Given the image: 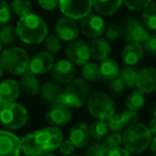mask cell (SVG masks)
<instances>
[{"mask_svg":"<svg viewBox=\"0 0 156 156\" xmlns=\"http://www.w3.org/2000/svg\"><path fill=\"white\" fill-rule=\"evenodd\" d=\"M64 134L58 127L49 126L37 129L20 139L21 151L27 156H39L60 148Z\"/></svg>","mask_w":156,"mask_h":156,"instance_id":"cell-1","label":"cell"},{"mask_svg":"<svg viewBox=\"0 0 156 156\" xmlns=\"http://www.w3.org/2000/svg\"><path fill=\"white\" fill-rule=\"evenodd\" d=\"M16 31L18 39L23 43L35 45L41 43L48 36V26L41 17L31 12L19 17Z\"/></svg>","mask_w":156,"mask_h":156,"instance_id":"cell-2","label":"cell"},{"mask_svg":"<svg viewBox=\"0 0 156 156\" xmlns=\"http://www.w3.org/2000/svg\"><path fill=\"white\" fill-rule=\"evenodd\" d=\"M152 134L149 127L144 123H135L126 127L122 136L124 149L129 153L140 154L150 146Z\"/></svg>","mask_w":156,"mask_h":156,"instance_id":"cell-3","label":"cell"},{"mask_svg":"<svg viewBox=\"0 0 156 156\" xmlns=\"http://www.w3.org/2000/svg\"><path fill=\"white\" fill-rule=\"evenodd\" d=\"M1 61L4 70L16 76L28 73L30 57L23 48L18 46H9L2 50Z\"/></svg>","mask_w":156,"mask_h":156,"instance_id":"cell-4","label":"cell"},{"mask_svg":"<svg viewBox=\"0 0 156 156\" xmlns=\"http://www.w3.org/2000/svg\"><path fill=\"white\" fill-rule=\"evenodd\" d=\"M89 96V86L82 78H73L64 90L61 103L68 108H82Z\"/></svg>","mask_w":156,"mask_h":156,"instance_id":"cell-5","label":"cell"},{"mask_svg":"<svg viewBox=\"0 0 156 156\" xmlns=\"http://www.w3.org/2000/svg\"><path fill=\"white\" fill-rule=\"evenodd\" d=\"M86 104L91 117L97 120L108 121L116 113L115 102L103 92H96L89 95Z\"/></svg>","mask_w":156,"mask_h":156,"instance_id":"cell-6","label":"cell"},{"mask_svg":"<svg viewBox=\"0 0 156 156\" xmlns=\"http://www.w3.org/2000/svg\"><path fill=\"white\" fill-rule=\"evenodd\" d=\"M28 120V110L19 103H8L0 109V123L9 129L15 131L23 128Z\"/></svg>","mask_w":156,"mask_h":156,"instance_id":"cell-7","label":"cell"},{"mask_svg":"<svg viewBox=\"0 0 156 156\" xmlns=\"http://www.w3.org/2000/svg\"><path fill=\"white\" fill-rule=\"evenodd\" d=\"M58 8L66 17L82 19L93 10V0H60Z\"/></svg>","mask_w":156,"mask_h":156,"instance_id":"cell-8","label":"cell"},{"mask_svg":"<svg viewBox=\"0 0 156 156\" xmlns=\"http://www.w3.org/2000/svg\"><path fill=\"white\" fill-rule=\"evenodd\" d=\"M121 29L123 38L129 43L134 42V43L141 44L150 36V32L144 27V24L134 17L125 18L122 23Z\"/></svg>","mask_w":156,"mask_h":156,"instance_id":"cell-9","label":"cell"},{"mask_svg":"<svg viewBox=\"0 0 156 156\" xmlns=\"http://www.w3.org/2000/svg\"><path fill=\"white\" fill-rule=\"evenodd\" d=\"M105 21L103 17L99 14H93L89 13L85 17L81 19L80 30L86 38L88 39H97L103 36L105 30Z\"/></svg>","mask_w":156,"mask_h":156,"instance_id":"cell-10","label":"cell"},{"mask_svg":"<svg viewBox=\"0 0 156 156\" xmlns=\"http://www.w3.org/2000/svg\"><path fill=\"white\" fill-rule=\"evenodd\" d=\"M66 56L74 65H83L90 59L89 46L83 40H73L66 46Z\"/></svg>","mask_w":156,"mask_h":156,"instance_id":"cell-11","label":"cell"},{"mask_svg":"<svg viewBox=\"0 0 156 156\" xmlns=\"http://www.w3.org/2000/svg\"><path fill=\"white\" fill-rule=\"evenodd\" d=\"M51 71V77L60 85H67L76 77V67L69 60L62 59L53 63Z\"/></svg>","mask_w":156,"mask_h":156,"instance_id":"cell-12","label":"cell"},{"mask_svg":"<svg viewBox=\"0 0 156 156\" xmlns=\"http://www.w3.org/2000/svg\"><path fill=\"white\" fill-rule=\"evenodd\" d=\"M46 120L51 126H65L71 120V110L62 103L51 104L46 112Z\"/></svg>","mask_w":156,"mask_h":156,"instance_id":"cell-13","label":"cell"},{"mask_svg":"<svg viewBox=\"0 0 156 156\" xmlns=\"http://www.w3.org/2000/svg\"><path fill=\"white\" fill-rule=\"evenodd\" d=\"M54 30H55V34L60 38L61 41L71 42L78 39L80 36V26L78 25L76 21L66 16L56 21Z\"/></svg>","mask_w":156,"mask_h":156,"instance_id":"cell-14","label":"cell"},{"mask_svg":"<svg viewBox=\"0 0 156 156\" xmlns=\"http://www.w3.org/2000/svg\"><path fill=\"white\" fill-rule=\"evenodd\" d=\"M54 57L48 51H39L30 59L28 72L33 75H45L52 69Z\"/></svg>","mask_w":156,"mask_h":156,"instance_id":"cell-15","label":"cell"},{"mask_svg":"<svg viewBox=\"0 0 156 156\" xmlns=\"http://www.w3.org/2000/svg\"><path fill=\"white\" fill-rule=\"evenodd\" d=\"M20 138L12 131L0 129V156H19Z\"/></svg>","mask_w":156,"mask_h":156,"instance_id":"cell-16","label":"cell"},{"mask_svg":"<svg viewBox=\"0 0 156 156\" xmlns=\"http://www.w3.org/2000/svg\"><path fill=\"white\" fill-rule=\"evenodd\" d=\"M138 120V112L137 111L131 110V109H125L118 113H115L107 122L108 129L112 131H119L131 125L137 123Z\"/></svg>","mask_w":156,"mask_h":156,"instance_id":"cell-17","label":"cell"},{"mask_svg":"<svg viewBox=\"0 0 156 156\" xmlns=\"http://www.w3.org/2000/svg\"><path fill=\"white\" fill-rule=\"evenodd\" d=\"M135 87L144 94L156 91V69L147 67L137 72Z\"/></svg>","mask_w":156,"mask_h":156,"instance_id":"cell-18","label":"cell"},{"mask_svg":"<svg viewBox=\"0 0 156 156\" xmlns=\"http://www.w3.org/2000/svg\"><path fill=\"white\" fill-rule=\"evenodd\" d=\"M90 139V126L85 122L74 124L69 131V140L76 148H85L89 144Z\"/></svg>","mask_w":156,"mask_h":156,"instance_id":"cell-19","label":"cell"},{"mask_svg":"<svg viewBox=\"0 0 156 156\" xmlns=\"http://www.w3.org/2000/svg\"><path fill=\"white\" fill-rule=\"evenodd\" d=\"M20 94V87L17 80L9 78L0 82V102L2 104L12 103L18 98Z\"/></svg>","mask_w":156,"mask_h":156,"instance_id":"cell-20","label":"cell"},{"mask_svg":"<svg viewBox=\"0 0 156 156\" xmlns=\"http://www.w3.org/2000/svg\"><path fill=\"white\" fill-rule=\"evenodd\" d=\"M63 92L64 89L61 87L60 83L55 81H46L45 83H43V86H41V90H39L43 100L49 103L50 105L61 103Z\"/></svg>","mask_w":156,"mask_h":156,"instance_id":"cell-21","label":"cell"},{"mask_svg":"<svg viewBox=\"0 0 156 156\" xmlns=\"http://www.w3.org/2000/svg\"><path fill=\"white\" fill-rule=\"evenodd\" d=\"M122 61L127 67H134L144 58V48L141 44L131 42L122 50Z\"/></svg>","mask_w":156,"mask_h":156,"instance_id":"cell-22","label":"cell"},{"mask_svg":"<svg viewBox=\"0 0 156 156\" xmlns=\"http://www.w3.org/2000/svg\"><path fill=\"white\" fill-rule=\"evenodd\" d=\"M89 50H90V57H93L94 60L103 61L109 58L112 47L106 39L97 38L93 40L90 46H89Z\"/></svg>","mask_w":156,"mask_h":156,"instance_id":"cell-23","label":"cell"},{"mask_svg":"<svg viewBox=\"0 0 156 156\" xmlns=\"http://www.w3.org/2000/svg\"><path fill=\"white\" fill-rule=\"evenodd\" d=\"M122 4V0H93V8L101 16L114 15L120 10Z\"/></svg>","mask_w":156,"mask_h":156,"instance_id":"cell-24","label":"cell"},{"mask_svg":"<svg viewBox=\"0 0 156 156\" xmlns=\"http://www.w3.org/2000/svg\"><path fill=\"white\" fill-rule=\"evenodd\" d=\"M19 87L26 95L29 96L37 95V94H39V90H41V85H39L38 79H37L36 76L29 73V72L21 75Z\"/></svg>","mask_w":156,"mask_h":156,"instance_id":"cell-25","label":"cell"},{"mask_svg":"<svg viewBox=\"0 0 156 156\" xmlns=\"http://www.w3.org/2000/svg\"><path fill=\"white\" fill-rule=\"evenodd\" d=\"M99 69H100V80L105 81H109L111 79L115 78L116 76L119 75L120 72L117 61L109 58L101 61V63L99 64Z\"/></svg>","mask_w":156,"mask_h":156,"instance_id":"cell-26","label":"cell"},{"mask_svg":"<svg viewBox=\"0 0 156 156\" xmlns=\"http://www.w3.org/2000/svg\"><path fill=\"white\" fill-rule=\"evenodd\" d=\"M146 103H147L146 94L142 93L139 90L133 91L125 98V106H126V108L134 111H138L141 108H144Z\"/></svg>","mask_w":156,"mask_h":156,"instance_id":"cell-27","label":"cell"},{"mask_svg":"<svg viewBox=\"0 0 156 156\" xmlns=\"http://www.w3.org/2000/svg\"><path fill=\"white\" fill-rule=\"evenodd\" d=\"M142 24L148 30L156 31V2H151L142 10Z\"/></svg>","mask_w":156,"mask_h":156,"instance_id":"cell-28","label":"cell"},{"mask_svg":"<svg viewBox=\"0 0 156 156\" xmlns=\"http://www.w3.org/2000/svg\"><path fill=\"white\" fill-rule=\"evenodd\" d=\"M18 39L17 36L16 28L13 27L12 25H6L1 26L0 28V41H1L2 45L5 46H11L15 43Z\"/></svg>","mask_w":156,"mask_h":156,"instance_id":"cell-29","label":"cell"},{"mask_svg":"<svg viewBox=\"0 0 156 156\" xmlns=\"http://www.w3.org/2000/svg\"><path fill=\"white\" fill-rule=\"evenodd\" d=\"M82 77L84 80L98 81L100 80V69L99 64L96 62H86L82 65Z\"/></svg>","mask_w":156,"mask_h":156,"instance_id":"cell-30","label":"cell"},{"mask_svg":"<svg viewBox=\"0 0 156 156\" xmlns=\"http://www.w3.org/2000/svg\"><path fill=\"white\" fill-rule=\"evenodd\" d=\"M12 13L16 16H23L32 12V2L31 0H12L10 3Z\"/></svg>","mask_w":156,"mask_h":156,"instance_id":"cell-31","label":"cell"},{"mask_svg":"<svg viewBox=\"0 0 156 156\" xmlns=\"http://www.w3.org/2000/svg\"><path fill=\"white\" fill-rule=\"evenodd\" d=\"M108 126H107L106 121H94L90 125V134L91 138L96 140H102L105 136L108 134Z\"/></svg>","mask_w":156,"mask_h":156,"instance_id":"cell-32","label":"cell"},{"mask_svg":"<svg viewBox=\"0 0 156 156\" xmlns=\"http://www.w3.org/2000/svg\"><path fill=\"white\" fill-rule=\"evenodd\" d=\"M137 70L134 67H125L119 72V76L123 80L124 86L127 88H134L137 77Z\"/></svg>","mask_w":156,"mask_h":156,"instance_id":"cell-33","label":"cell"},{"mask_svg":"<svg viewBox=\"0 0 156 156\" xmlns=\"http://www.w3.org/2000/svg\"><path fill=\"white\" fill-rule=\"evenodd\" d=\"M45 41V47L47 49V51L49 54H51L52 56H55L62 49V43H61V40L56 34H50L47 36Z\"/></svg>","mask_w":156,"mask_h":156,"instance_id":"cell-34","label":"cell"},{"mask_svg":"<svg viewBox=\"0 0 156 156\" xmlns=\"http://www.w3.org/2000/svg\"><path fill=\"white\" fill-rule=\"evenodd\" d=\"M108 151L109 149L103 142V140H96L87 148L86 156H107Z\"/></svg>","mask_w":156,"mask_h":156,"instance_id":"cell-35","label":"cell"},{"mask_svg":"<svg viewBox=\"0 0 156 156\" xmlns=\"http://www.w3.org/2000/svg\"><path fill=\"white\" fill-rule=\"evenodd\" d=\"M12 19V10L10 3L5 0H0V27L10 23Z\"/></svg>","mask_w":156,"mask_h":156,"instance_id":"cell-36","label":"cell"},{"mask_svg":"<svg viewBox=\"0 0 156 156\" xmlns=\"http://www.w3.org/2000/svg\"><path fill=\"white\" fill-rule=\"evenodd\" d=\"M102 140L106 144L107 148L111 150V149H115L120 146V144L122 143V136L118 131H113L111 134H107Z\"/></svg>","mask_w":156,"mask_h":156,"instance_id":"cell-37","label":"cell"},{"mask_svg":"<svg viewBox=\"0 0 156 156\" xmlns=\"http://www.w3.org/2000/svg\"><path fill=\"white\" fill-rule=\"evenodd\" d=\"M105 39L107 41H115L122 36V29L117 24H109L107 27H105L104 33Z\"/></svg>","mask_w":156,"mask_h":156,"instance_id":"cell-38","label":"cell"},{"mask_svg":"<svg viewBox=\"0 0 156 156\" xmlns=\"http://www.w3.org/2000/svg\"><path fill=\"white\" fill-rule=\"evenodd\" d=\"M108 88H109V92H111L113 95H119L123 92L125 86L123 80L121 79L119 75L116 76L115 78L111 79L108 81Z\"/></svg>","mask_w":156,"mask_h":156,"instance_id":"cell-39","label":"cell"},{"mask_svg":"<svg viewBox=\"0 0 156 156\" xmlns=\"http://www.w3.org/2000/svg\"><path fill=\"white\" fill-rule=\"evenodd\" d=\"M151 2L152 0H122V3L131 11H141Z\"/></svg>","mask_w":156,"mask_h":156,"instance_id":"cell-40","label":"cell"},{"mask_svg":"<svg viewBox=\"0 0 156 156\" xmlns=\"http://www.w3.org/2000/svg\"><path fill=\"white\" fill-rule=\"evenodd\" d=\"M144 51H146L148 55L156 56V36H149L148 39L144 42Z\"/></svg>","mask_w":156,"mask_h":156,"instance_id":"cell-41","label":"cell"},{"mask_svg":"<svg viewBox=\"0 0 156 156\" xmlns=\"http://www.w3.org/2000/svg\"><path fill=\"white\" fill-rule=\"evenodd\" d=\"M60 152L62 153L64 156H70L76 150V146H73L70 140H63V142L60 146Z\"/></svg>","mask_w":156,"mask_h":156,"instance_id":"cell-42","label":"cell"},{"mask_svg":"<svg viewBox=\"0 0 156 156\" xmlns=\"http://www.w3.org/2000/svg\"><path fill=\"white\" fill-rule=\"evenodd\" d=\"M38 4L41 9L47 11H53L58 8V1L60 0H37Z\"/></svg>","mask_w":156,"mask_h":156,"instance_id":"cell-43","label":"cell"},{"mask_svg":"<svg viewBox=\"0 0 156 156\" xmlns=\"http://www.w3.org/2000/svg\"><path fill=\"white\" fill-rule=\"evenodd\" d=\"M107 156H131V153L129 151H126L124 148H115V149H111L107 153Z\"/></svg>","mask_w":156,"mask_h":156,"instance_id":"cell-44","label":"cell"},{"mask_svg":"<svg viewBox=\"0 0 156 156\" xmlns=\"http://www.w3.org/2000/svg\"><path fill=\"white\" fill-rule=\"evenodd\" d=\"M148 127H149V129H150L151 134L156 136V118H153L152 120L150 121Z\"/></svg>","mask_w":156,"mask_h":156,"instance_id":"cell-45","label":"cell"},{"mask_svg":"<svg viewBox=\"0 0 156 156\" xmlns=\"http://www.w3.org/2000/svg\"><path fill=\"white\" fill-rule=\"evenodd\" d=\"M150 149H151L152 154L156 156V136L154 138H152V141H151V143H150Z\"/></svg>","mask_w":156,"mask_h":156,"instance_id":"cell-46","label":"cell"},{"mask_svg":"<svg viewBox=\"0 0 156 156\" xmlns=\"http://www.w3.org/2000/svg\"><path fill=\"white\" fill-rule=\"evenodd\" d=\"M151 115L153 116V118H156V102L151 107Z\"/></svg>","mask_w":156,"mask_h":156,"instance_id":"cell-47","label":"cell"},{"mask_svg":"<svg viewBox=\"0 0 156 156\" xmlns=\"http://www.w3.org/2000/svg\"><path fill=\"white\" fill-rule=\"evenodd\" d=\"M4 67H3V64H2V61H1V59H0V77H1L2 75H3V73H4Z\"/></svg>","mask_w":156,"mask_h":156,"instance_id":"cell-48","label":"cell"},{"mask_svg":"<svg viewBox=\"0 0 156 156\" xmlns=\"http://www.w3.org/2000/svg\"><path fill=\"white\" fill-rule=\"evenodd\" d=\"M39 156H56V155L53 154V153H45V154H41Z\"/></svg>","mask_w":156,"mask_h":156,"instance_id":"cell-49","label":"cell"},{"mask_svg":"<svg viewBox=\"0 0 156 156\" xmlns=\"http://www.w3.org/2000/svg\"><path fill=\"white\" fill-rule=\"evenodd\" d=\"M2 51V43H1V41H0V52Z\"/></svg>","mask_w":156,"mask_h":156,"instance_id":"cell-50","label":"cell"},{"mask_svg":"<svg viewBox=\"0 0 156 156\" xmlns=\"http://www.w3.org/2000/svg\"><path fill=\"white\" fill-rule=\"evenodd\" d=\"M2 106H3V104H2V103H1V102H0V109H1V108H2Z\"/></svg>","mask_w":156,"mask_h":156,"instance_id":"cell-51","label":"cell"},{"mask_svg":"<svg viewBox=\"0 0 156 156\" xmlns=\"http://www.w3.org/2000/svg\"><path fill=\"white\" fill-rule=\"evenodd\" d=\"M73 156H83V155H73Z\"/></svg>","mask_w":156,"mask_h":156,"instance_id":"cell-52","label":"cell"}]
</instances>
